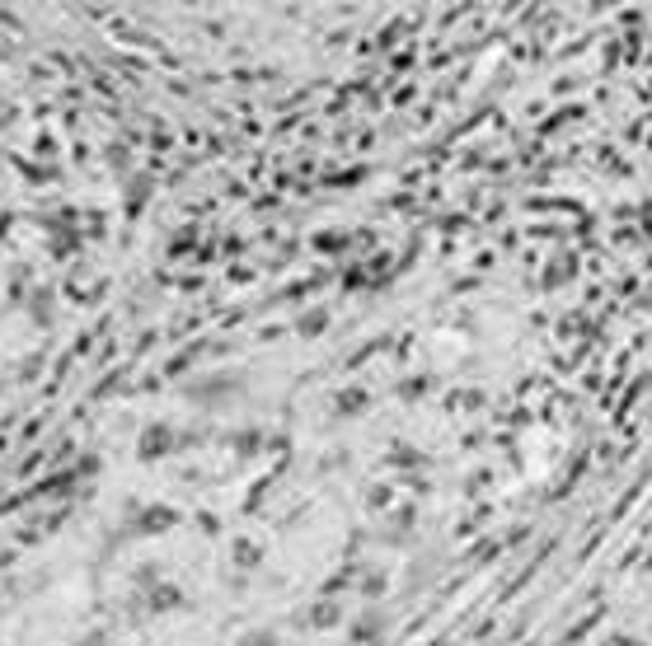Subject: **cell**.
<instances>
[{"mask_svg":"<svg viewBox=\"0 0 652 646\" xmlns=\"http://www.w3.org/2000/svg\"><path fill=\"white\" fill-rule=\"evenodd\" d=\"M249 646H268V642H249Z\"/></svg>","mask_w":652,"mask_h":646,"instance_id":"1","label":"cell"}]
</instances>
